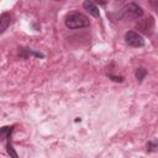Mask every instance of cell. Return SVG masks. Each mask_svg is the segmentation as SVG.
Masks as SVG:
<instances>
[{"instance_id":"6da1fadb","label":"cell","mask_w":158,"mask_h":158,"mask_svg":"<svg viewBox=\"0 0 158 158\" xmlns=\"http://www.w3.org/2000/svg\"><path fill=\"white\" fill-rule=\"evenodd\" d=\"M64 22H65V26L70 30L83 28V27H88L90 25L89 19L81 12H72V14L67 15Z\"/></svg>"},{"instance_id":"7a4b0ae2","label":"cell","mask_w":158,"mask_h":158,"mask_svg":"<svg viewBox=\"0 0 158 158\" xmlns=\"http://www.w3.org/2000/svg\"><path fill=\"white\" fill-rule=\"evenodd\" d=\"M121 12H122L123 16L130 17V19H141L143 16L142 7L138 4H136V2H128V4H126L121 9Z\"/></svg>"},{"instance_id":"3957f363","label":"cell","mask_w":158,"mask_h":158,"mask_svg":"<svg viewBox=\"0 0 158 158\" xmlns=\"http://www.w3.org/2000/svg\"><path fill=\"white\" fill-rule=\"evenodd\" d=\"M125 41H126V43H127L128 46H131V47L138 48V47H143V46H144V40H143V37H142L139 33L135 32V31H127V32L125 33Z\"/></svg>"},{"instance_id":"277c9868","label":"cell","mask_w":158,"mask_h":158,"mask_svg":"<svg viewBox=\"0 0 158 158\" xmlns=\"http://www.w3.org/2000/svg\"><path fill=\"white\" fill-rule=\"evenodd\" d=\"M137 28L141 32H143L144 35H151L152 28H153V19L152 17H148V19L139 20L137 22Z\"/></svg>"},{"instance_id":"5b68a950","label":"cell","mask_w":158,"mask_h":158,"mask_svg":"<svg viewBox=\"0 0 158 158\" xmlns=\"http://www.w3.org/2000/svg\"><path fill=\"white\" fill-rule=\"evenodd\" d=\"M11 23V15L9 12H2L0 16V33H4Z\"/></svg>"},{"instance_id":"8992f818","label":"cell","mask_w":158,"mask_h":158,"mask_svg":"<svg viewBox=\"0 0 158 158\" xmlns=\"http://www.w3.org/2000/svg\"><path fill=\"white\" fill-rule=\"evenodd\" d=\"M83 6H84V9L90 14V15H93L94 17H99L100 16V12H99V7L93 2V1H84L83 2Z\"/></svg>"},{"instance_id":"52a82bcc","label":"cell","mask_w":158,"mask_h":158,"mask_svg":"<svg viewBox=\"0 0 158 158\" xmlns=\"http://www.w3.org/2000/svg\"><path fill=\"white\" fill-rule=\"evenodd\" d=\"M12 131H14V126H4V127L1 128V131H0V135H1L2 139H7V141H10Z\"/></svg>"},{"instance_id":"ba28073f","label":"cell","mask_w":158,"mask_h":158,"mask_svg":"<svg viewBox=\"0 0 158 158\" xmlns=\"http://www.w3.org/2000/svg\"><path fill=\"white\" fill-rule=\"evenodd\" d=\"M135 75H136V79H137V80L141 83V81L144 79V77L147 75V70H146L143 67H139V68H137V69H136Z\"/></svg>"},{"instance_id":"9c48e42d","label":"cell","mask_w":158,"mask_h":158,"mask_svg":"<svg viewBox=\"0 0 158 158\" xmlns=\"http://www.w3.org/2000/svg\"><path fill=\"white\" fill-rule=\"evenodd\" d=\"M21 56H25V57H27V56H35V57H40V58H43L44 57L43 54L37 53V52H33V51H30L27 48H21Z\"/></svg>"},{"instance_id":"30bf717a","label":"cell","mask_w":158,"mask_h":158,"mask_svg":"<svg viewBox=\"0 0 158 158\" xmlns=\"http://www.w3.org/2000/svg\"><path fill=\"white\" fill-rule=\"evenodd\" d=\"M6 152L10 154L11 158H19V156H17V153L15 152V149H14V147H12V144H11L10 141H7V143H6Z\"/></svg>"},{"instance_id":"8fae6325","label":"cell","mask_w":158,"mask_h":158,"mask_svg":"<svg viewBox=\"0 0 158 158\" xmlns=\"http://www.w3.org/2000/svg\"><path fill=\"white\" fill-rule=\"evenodd\" d=\"M146 147H147V152H156L158 149V142L154 141V139H152V141H149L147 143Z\"/></svg>"},{"instance_id":"7c38bea8","label":"cell","mask_w":158,"mask_h":158,"mask_svg":"<svg viewBox=\"0 0 158 158\" xmlns=\"http://www.w3.org/2000/svg\"><path fill=\"white\" fill-rule=\"evenodd\" d=\"M109 78H111L114 81H122V80H123L122 77H115V75H111V74L109 75Z\"/></svg>"},{"instance_id":"4fadbf2b","label":"cell","mask_w":158,"mask_h":158,"mask_svg":"<svg viewBox=\"0 0 158 158\" xmlns=\"http://www.w3.org/2000/svg\"><path fill=\"white\" fill-rule=\"evenodd\" d=\"M151 4L154 5V6H158V1H151Z\"/></svg>"}]
</instances>
